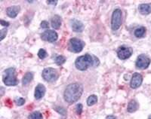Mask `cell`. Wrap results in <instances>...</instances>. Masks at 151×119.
I'll return each mask as SVG.
<instances>
[{
    "mask_svg": "<svg viewBox=\"0 0 151 119\" xmlns=\"http://www.w3.org/2000/svg\"><path fill=\"white\" fill-rule=\"evenodd\" d=\"M83 93V86L79 83H73L66 87L64 93V100L72 104L79 100Z\"/></svg>",
    "mask_w": 151,
    "mask_h": 119,
    "instance_id": "obj_1",
    "label": "cell"
},
{
    "mask_svg": "<svg viewBox=\"0 0 151 119\" xmlns=\"http://www.w3.org/2000/svg\"><path fill=\"white\" fill-rule=\"evenodd\" d=\"M100 63L99 60L93 55L86 54L76 58L75 61L76 68L79 71H86L89 67H97Z\"/></svg>",
    "mask_w": 151,
    "mask_h": 119,
    "instance_id": "obj_2",
    "label": "cell"
},
{
    "mask_svg": "<svg viewBox=\"0 0 151 119\" xmlns=\"http://www.w3.org/2000/svg\"><path fill=\"white\" fill-rule=\"evenodd\" d=\"M4 84L7 86H15L18 84V80L16 77L15 69L13 67L5 70L2 78Z\"/></svg>",
    "mask_w": 151,
    "mask_h": 119,
    "instance_id": "obj_3",
    "label": "cell"
},
{
    "mask_svg": "<svg viewBox=\"0 0 151 119\" xmlns=\"http://www.w3.org/2000/svg\"><path fill=\"white\" fill-rule=\"evenodd\" d=\"M42 76L43 79L48 82H54L58 78L59 73L55 69L52 67H48L42 70Z\"/></svg>",
    "mask_w": 151,
    "mask_h": 119,
    "instance_id": "obj_4",
    "label": "cell"
},
{
    "mask_svg": "<svg viewBox=\"0 0 151 119\" xmlns=\"http://www.w3.org/2000/svg\"><path fill=\"white\" fill-rule=\"evenodd\" d=\"M122 11L116 9L113 11L111 17V28L113 30H118L122 24Z\"/></svg>",
    "mask_w": 151,
    "mask_h": 119,
    "instance_id": "obj_5",
    "label": "cell"
},
{
    "mask_svg": "<svg viewBox=\"0 0 151 119\" xmlns=\"http://www.w3.org/2000/svg\"><path fill=\"white\" fill-rule=\"evenodd\" d=\"M85 47V42L77 38H73L70 40L68 48L73 53H79L83 51Z\"/></svg>",
    "mask_w": 151,
    "mask_h": 119,
    "instance_id": "obj_6",
    "label": "cell"
},
{
    "mask_svg": "<svg viewBox=\"0 0 151 119\" xmlns=\"http://www.w3.org/2000/svg\"><path fill=\"white\" fill-rule=\"evenodd\" d=\"M150 59L146 54H141L137 57L135 62V67L139 70H145L148 68L150 64Z\"/></svg>",
    "mask_w": 151,
    "mask_h": 119,
    "instance_id": "obj_7",
    "label": "cell"
},
{
    "mask_svg": "<svg viewBox=\"0 0 151 119\" xmlns=\"http://www.w3.org/2000/svg\"><path fill=\"white\" fill-rule=\"evenodd\" d=\"M133 54V49L131 47L122 45L117 50V56L120 60H127Z\"/></svg>",
    "mask_w": 151,
    "mask_h": 119,
    "instance_id": "obj_8",
    "label": "cell"
},
{
    "mask_svg": "<svg viewBox=\"0 0 151 119\" xmlns=\"http://www.w3.org/2000/svg\"><path fill=\"white\" fill-rule=\"evenodd\" d=\"M58 33L53 29H48L41 34L42 40L48 42H55L58 40Z\"/></svg>",
    "mask_w": 151,
    "mask_h": 119,
    "instance_id": "obj_9",
    "label": "cell"
},
{
    "mask_svg": "<svg viewBox=\"0 0 151 119\" xmlns=\"http://www.w3.org/2000/svg\"><path fill=\"white\" fill-rule=\"evenodd\" d=\"M143 82V77L138 72H134L130 82V87L132 89H136L139 87Z\"/></svg>",
    "mask_w": 151,
    "mask_h": 119,
    "instance_id": "obj_10",
    "label": "cell"
},
{
    "mask_svg": "<svg viewBox=\"0 0 151 119\" xmlns=\"http://www.w3.org/2000/svg\"><path fill=\"white\" fill-rule=\"evenodd\" d=\"M45 91H46V90H45V86L42 85V84H39L36 87V89H35V98L36 100H40V99H42L45 96Z\"/></svg>",
    "mask_w": 151,
    "mask_h": 119,
    "instance_id": "obj_11",
    "label": "cell"
},
{
    "mask_svg": "<svg viewBox=\"0 0 151 119\" xmlns=\"http://www.w3.org/2000/svg\"><path fill=\"white\" fill-rule=\"evenodd\" d=\"M21 8L18 5H12L6 9V14L11 18H15L20 12Z\"/></svg>",
    "mask_w": 151,
    "mask_h": 119,
    "instance_id": "obj_12",
    "label": "cell"
},
{
    "mask_svg": "<svg viewBox=\"0 0 151 119\" xmlns=\"http://www.w3.org/2000/svg\"><path fill=\"white\" fill-rule=\"evenodd\" d=\"M71 27L74 32H81L84 29V25L81 21H78L76 19H73L71 21Z\"/></svg>",
    "mask_w": 151,
    "mask_h": 119,
    "instance_id": "obj_13",
    "label": "cell"
},
{
    "mask_svg": "<svg viewBox=\"0 0 151 119\" xmlns=\"http://www.w3.org/2000/svg\"><path fill=\"white\" fill-rule=\"evenodd\" d=\"M138 11L143 15H147L151 13V3L140 4L138 6Z\"/></svg>",
    "mask_w": 151,
    "mask_h": 119,
    "instance_id": "obj_14",
    "label": "cell"
},
{
    "mask_svg": "<svg viewBox=\"0 0 151 119\" xmlns=\"http://www.w3.org/2000/svg\"><path fill=\"white\" fill-rule=\"evenodd\" d=\"M61 22L62 19L61 17L59 15H55L52 18V21H51V24H52V27L53 29H58L61 26Z\"/></svg>",
    "mask_w": 151,
    "mask_h": 119,
    "instance_id": "obj_15",
    "label": "cell"
},
{
    "mask_svg": "<svg viewBox=\"0 0 151 119\" xmlns=\"http://www.w3.org/2000/svg\"><path fill=\"white\" fill-rule=\"evenodd\" d=\"M139 109V104L134 100H132L129 102V105H128L127 107V111L130 113H132V112H134Z\"/></svg>",
    "mask_w": 151,
    "mask_h": 119,
    "instance_id": "obj_16",
    "label": "cell"
},
{
    "mask_svg": "<svg viewBox=\"0 0 151 119\" xmlns=\"http://www.w3.org/2000/svg\"><path fill=\"white\" fill-rule=\"evenodd\" d=\"M146 31L147 29L144 27H140L134 30V35L137 38H143L146 34Z\"/></svg>",
    "mask_w": 151,
    "mask_h": 119,
    "instance_id": "obj_17",
    "label": "cell"
},
{
    "mask_svg": "<svg viewBox=\"0 0 151 119\" xmlns=\"http://www.w3.org/2000/svg\"><path fill=\"white\" fill-rule=\"evenodd\" d=\"M33 72H27L25 75H24V78L22 79V83L24 85H27L31 82V81L33 80Z\"/></svg>",
    "mask_w": 151,
    "mask_h": 119,
    "instance_id": "obj_18",
    "label": "cell"
},
{
    "mask_svg": "<svg viewBox=\"0 0 151 119\" xmlns=\"http://www.w3.org/2000/svg\"><path fill=\"white\" fill-rule=\"evenodd\" d=\"M97 102H98V97L96 95H93L89 96L87 99V105L88 106H91V105L96 104Z\"/></svg>",
    "mask_w": 151,
    "mask_h": 119,
    "instance_id": "obj_19",
    "label": "cell"
},
{
    "mask_svg": "<svg viewBox=\"0 0 151 119\" xmlns=\"http://www.w3.org/2000/svg\"><path fill=\"white\" fill-rule=\"evenodd\" d=\"M67 59L63 55H58V56H57L55 59V63H56L58 66H61V65L64 64V63L66 62Z\"/></svg>",
    "mask_w": 151,
    "mask_h": 119,
    "instance_id": "obj_20",
    "label": "cell"
},
{
    "mask_svg": "<svg viewBox=\"0 0 151 119\" xmlns=\"http://www.w3.org/2000/svg\"><path fill=\"white\" fill-rule=\"evenodd\" d=\"M28 119H43V117L41 112H34L28 116Z\"/></svg>",
    "mask_w": 151,
    "mask_h": 119,
    "instance_id": "obj_21",
    "label": "cell"
},
{
    "mask_svg": "<svg viewBox=\"0 0 151 119\" xmlns=\"http://www.w3.org/2000/svg\"><path fill=\"white\" fill-rule=\"evenodd\" d=\"M38 57L42 60L45 59V58L47 57L46 51H45V49H42V48L39 50V52H38Z\"/></svg>",
    "mask_w": 151,
    "mask_h": 119,
    "instance_id": "obj_22",
    "label": "cell"
},
{
    "mask_svg": "<svg viewBox=\"0 0 151 119\" xmlns=\"http://www.w3.org/2000/svg\"><path fill=\"white\" fill-rule=\"evenodd\" d=\"M83 104L79 103L76 105V112L77 115H80L82 114V112H83Z\"/></svg>",
    "mask_w": 151,
    "mask_h": 119,
    "instance_id": "obj_23",
    "label": "cell"
},
{
    "mask_svg": "<svg viewBox=\"0 0 151 119\" xmlns=\"http://www.w3.org/2000/svg\"><path fill=\"white\" fill-rule=\"evenodd\" d=\"M15 103L18 106H21V105H23L25 103V100L24 98H22V97H20V98L15 100Z\"/></svg>",
    "mask_w": 151,
    "mask_h": 119,
    "instance_id": "obj_24",
    "label": "cell"
},
{
    "mask_svg": "<svg viewBox=\"0 0 151 119\" xmlns=\"http://www.w3.org/2000/svg\"><path fill=\"white\" fill-rule=\"evenodd\" d=\"M40 27L42 28V29H48L49 27V24H48V21H42L40 24Z\"/></svg>",
    "mask_w": 151,
    "mask_h": 119,
    "instance_id": "obj_25",
    "label": "cell"
},
{
    "mask_svg": "<svg viewBox=\"0 0 151 119\" xmlns=\"http://www.w3.org/2000/svg\"><path fill=\"white\" fill-rule=\"evenodd\" d=\"M8 29L5 28V29H1V40H3L4 38L6 36V34H7Z\"/></svg>",
    "mask_w": 151,
    "mask_h": 119,
    "instance_id": "obj_26",
    "label": "cell"
},
{
    "mask_svg": "<svg viewBox=\"0 0 151 119\" xmlns=\"http://www.w3.org/2000/svg\"><path fill=\"white\" fill-rule=\"evenodd\" d=\"M0 23H1V25L4 26V27H9V23L7 22V21H3V20H1V21H0Z\"/></svg>",
    "mask_w": 151,
    "mask_h": 119,
    "instance_id": "obj_27",
    "label": "cell"
},
{
    "mask_svg": "<svg viewBox=\"0 0 151 119\" xmlns=\"http://www.w3.org/2000/svg\"><path fill=\"white\" fill-rule=\"evenodd\" d=\"M47 3L49 4V5H56V4L58 3V1H47Z\"/></svg>",
    "mask_w": 151,
    "mask_h": 119,
    "instance_id": "obj_28",
    "label": "cell"
},
{
    "mask_svg": "<svg viewBox=\"0 0 151 119\" xmlns=\"http://www.w3.org/2000/svg\"><path fill=\"white\" fill-rule=\"evenodd\" d=\"M106 119H116V118L114 115H108V116H106Z\"/></svg>",
    "mask_w": 151,
    "mask_h": 119,
    "instance_id": "obj_29",
    "label": "cell"
},
{
    "mask_svg": "<svg viewBox=\"0 0 151 119\" xmlns=\"http://www.w3.org/2000/svg\"><path fill=\"white\" fill-rule=\"evenodd\" d=\"M148 119H151V114L150 115H149V117H148Z\"/></svg>",
    "mask_w": 151,
    "mask_h": 119,
    "instance_id": "obj_30",
    "label": "cell"
}]
</instances>
